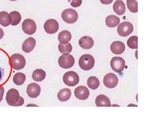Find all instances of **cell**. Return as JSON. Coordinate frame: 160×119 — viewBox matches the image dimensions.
<instances>
[{
  "instance_id": "obj_1",
  "label": "cell",
  "mask_w": 160,
  "mask_h": 119,
  "mask_svg": "<svg viewBox=\"0 0 160 119\" xmlns=\"http://www.w3.org/2000/svg\"><path fill=\"white\" fill-rule=\"evenodd\" d=\"M6 102L10 106H22L24 103V99L20 96L19 91L16 89H10L6 96Z\"/></svg>"
},
{
  "instance_id": "obj_2",
  "label": "cell",
  "mask_w": 160,
  "mask_h": 119,
  "mask_svg": "<svg viewBox=\"0 0 160 119\" xmlns=\"http://www.w3.org/2000/svg\"><path fill=\"white\" fill-rule=\"evenodd\" d=\"M78 64L81 69L88 71L93 68L95 65V59L90 54H83L79 59Z\"/></svg>"
},
{
  "instance_id": "obj_3",
  "label": "cell",
  "mask_w": 160,
  "mask_h": 119,
  "mask_svg": "<svg viewBox=\"0 0 160 119\" xmlns=\"http://www.w3.org/2000/svg\"><path fill=\"white\" fill-rule=\"evenodd\" d=\"M10 63L14 70H19L25 67L26 61L23 55L20 54H14L10 58Z\"/></svg>"
},
{
  "instance_id": "obj_4",
  "label": "cell",
  "mask_w": 160,
  "mask_h": 119,
  "mask_svg": "<svg viewBox=\"0 0 160 119\" xmlns=\"http://www.w3.org/2000/svg\"><path fill=\"white\" fill-rule=\"evenodd\" d=\"M62 19L65 22L68 23H74L78 20V15L75 10L68 8L62 13Z\"/></svg>"
},
{
  "instance_id": "obj_5",
  "label": "cell",
  "mask_w": 160,
  "mask_h": 119,
  "mask_svg": "<svg viewBox=\"0 0 160 119\" xmlns=\"http://www.w3.org/2000/svg\"><path fill=\"white\" fill-rule=\"evenodd\" d=\"M79 76L74 71H69L65 73L63 75V82L68 86L73 87L79 83Z\"/></svg>"
},
{
  "instance_id": "obj_6",
  "label": "cell",
  "mask_w": 160,
  "mask_h": 119,
  "mask_svg": "<svg viewBox=\"0 0 160 119\" xmlns=\"http://www.w3.org/2000/svg\"><path fill=\"white\" fill-rule=\"evenodd\" d=\"M75 59L72 55L69 54H64L58 59V65L60 67L64 69H68L73 67L74 65Z\"/></svg>"
},
{
  "instance_id": "obj_7",
  "label": "cell",
  "mask_w": 160,
  "mask_h": 119,
  "mask_svg": "<svg viewBox=\"0 0 160 119\" xmlns=\"http://www.w3.org/2000/svg\"><path fill=\"white\" fill-rule=\"evenodd\" d=\"M133 26L129 22H122L118 26V34L121 37H127L133 33Z\"/></svg>"
},
{
  "instance_id": "obj_8",
  "label": "cell",
  "mask_w": 160,
  "mask_h": 119,
  "mask_svg": "<svg viewBox=\"0 0 160 119\" xmlns=\"http://www.w3.org/2000/svg\"><path fill=\"white\" fill-rule=\"evenodd\" d=\"M110 65L114 72H121L125 68V61L122 57H115L111 60Z\"/></svg>"
},
{
  "instance_id": "obj_9",
  "label": "cell",
  "mask_w": 160,
  "mask_h": 119,
  "mask_svg": "<svg viewBox=\"0 0 160 119\" xmlns=\"http://www.w3.org/2000/svg\"><path fill=\"white\" fill-rule=\"evenodd\" d=\"M22 30L27 34H33L37 30V25L34 21L30 19H26L22 23Z\"/></svg>"
},
{
  "instance_id": "obj_10",
  "label": "cell",
  "mask_w": 160,
  "mask_h": 119,
  "mask_svg": "<svg viewBox=\"0 0 160 119\" xmlns=\"http://www.w3.org/2000/svg\"><path fill=\"white\" fill-rule=\"evenodd\" d=\"M104 85L107 88H114L118 85V78L113 73H109L105 76L103 79Z\"/></svg>"
},
{
  "instance_id": "obj_11",
  "label": "cell",
  "mask_w": 160,
  "mask_h": 119,
  "mask_svg": "<svg viewBox=\"0 0 160 119\" xmlns=\"http://www.w3.org/2000/svg\"><path fill=\"white\" fill-rule=\"evenodd\" d=\"M59 28L57 20L50 19L47 20L44 23V30L48 34H54L58 31Z\"/></svg>"
},
{
  "instance_id": "obj_12",
  "label": "cell",
  "mask_w": 160,
  "mask_h": 119,
  "mask_svg": "<svg viewBox=\"0 0 160 119\" xmlns=\"http://www.w3.org/2000/svg\"><path fill=\"white\" fill-rule=\"evenodd\" d=\"M74 95L79 100H87L89 96V90L83 85L76 87L74 90Z\"/></svg>"
},
{
  "instance_id": "obj_13",
  "label": "cell",
  "mask_w": 160,
  "mask_h": 119,
  "mask_svg": "<svg viewBox=\"0 0 160 119\" xmlns=\"http://www.w3.org/2000/svg\"><path fill=\"white\" fill-rule=\"evenodd\" d=\"M26 92L30 98H37L41 93V87L37 83H30L27 87Z\"/></svg>"
},
{
  "instance_id": "obj_14",
  "label": "cell",
  "mask_w": 160,
  "mask_h": 119,
  "mask_svg": "<svg viewBox=\"0 0 160 119\" xmlns=\"http://www.w3.org/2000/svg\"><path fill=\"white\" fill-rule=\"evenodd\" d=\"M111 51L115 54H121L125 50V45L123 42L120 41H113L110 46Z\"/></svg>"
},
{
  "instance_id": "obj_15",
  "label": "cell",
  "mask_w": 160,
  "mask_h": 119,
  "mask_svg": "<svg viewBox=\"0 0 160 119\" xmlns=\"http://www.w3.org/2000/svg\"><path fill=\"white\" fill-rule=\"evenodd\" d=\"M78 44L82 48L85 49V50H89V49L92 48L93 46L94 41H93L92 37L89 36H84L80 39Z\"/></svg>"
},
{
  "instance_id": "obj_16",
  "label": "cell",
  "mask_w": 160,
  "mask_h": 119,
  "mask_svg": "<svg viewBox=\"0 0 160 119\" xmlns=\"http://www.w3.org/2000/svg\"><path fill=\"white\" fill-rule=\"evenodd\" d=\"M36 45V40L32 37L28 38V39L23 42L22 45V50L23 52H26V53H29V52H32L34 47Z\"/></svg>"
},
{
  "instance_id": "obj_17",
  "label": "cell",
  "mask_w": 160,
  "mask_h": 119,
  "mask_svg": "<svg viewBox=\"0 0 160 119\" xmlns=\"http://www.w3.org/2000/svg\"><path fill=\"white\" fill-rule=\"evenodd\" d=\"M96 106L97 107H110L111 101L110 99L107 96L100 94L96 97Z\"/></svg>"
},
{
  "instance_id": "obj_18",
  "label": "cell",
  "mask_w": 160,
  "mask_h": 119,
  "mask_svg": "<svg viewBox=\"0 0 160 119\" xmlns=\"http://www.w3.org/2000/svg\"><path fill=\"white\" fill-rule=\"evenodd\" d=\"M114 12L118 15H122L126 11V6L122 0H117L113 6Z\"/></svg>"
},
{
  "instance_id": "obj_19",
  "label": "cell",
  "mask_w": 160,
  "mask_h": 119,
  "mask_svg": "<svg viewBox=\"0 0 160 119\" xmlns=\"http://www.w3.org/2000/svg\"><path fill=\"white\" fill-rule=\"evenodd\" d=\"M71 95V90L68 88H64L58 93V99L61 102H65L70 99Z\"/></svg>"
},
{
  "instance_id": "obj_20",
  "label": "cell",
  "mask_w": 160,
  "mask_h": 119,
  "mask_svg": "<svg viewBox=\"0 0 160 119\" xmlns=\"http://www.w3.org/2000/svg\"><path fill=\"white\" fill-rule=\"evenodd\" d=\"M46 76V72L42 69H37L36 70H34L32 73V77L34 80H35L37 82L42 81Z\"/></svg>"
},
{
  "instance_id": "obj_21",
  "label": "cell",
  "mask_w": 160,
  "mask_h": 119,
  "mask_svg": "<svg viewBox=\"0 0 160 119\" xmlns=\"http://www.w3.org/2000/svg\"><path fill=\"white\" fill-rule=\"evenodd\" d=\"M10 23H11V18L9 14L5 11L0 12V24L6 27L10 25Z\"/></svg>"
},
{
  "instance_id": "obj_22",
  "label": "cell",
  "mask_w": 160,
  "mask_h": 119,
  "mask_svg": "<svg viewBox=\"0 0 160 119\" xmlns=\"http://www.w3.org/2000/svg\"><path fill=\"white\" fill-rule=\"evenodd\" d=\"M58 39L61 44H67L72 39V34L68 30H62L58 34Z\"/></svg>"
},
{
  "instance_id": "obj_23",
  "label": "cell",
  "mask_w": 160,
  "mask_h": 119,
  "mask_svg": "<svg viewBox=\"0 0 160 119\" xmlns=\"http://www.w3.org/2000/svg\"><path fill=\"white\" fill-rule=\"evenodd\" d=\"M106 25L109 28L116 27L120 23V18L116 15H109L106 18Z\"/></svg>"
},
{
  "instance_id": "obj_24",
  "label": "cell",
  "mask_w": 160,
  "mask_h": 119,
  "mask_svg": "<svg viewBox=\"0 0 160 119\" xmlns=\"http://www.w3.org/2000/svg\"><path fill=\"white\" fill-rule=\"evenodd\" d=\"M26 76L22 72H18L13 76V82L17 85H22L26 81Z\"/></svg>"
},
{
  "instance_id": "obj_25",
  "label": "cell",
  "mask_w": 160,
  "mask_h": 119,
  "mask_svg": "<svg viewBox=\"0 0 160 119\" xmlns=\"http://www.w3.org/2000/svg\"><path fill=\"white\" fill-rule=\"evenodd\" d=\"M10 18H11V25L12 26H17L20 23L22 20V15L21 14L17 11H12L10 14Z\"/></svg>"
},
{
  "instance_id": "obj_26",
  "label": "cell",
  "mask_w": 160,
  "mask_h": 119,
  "mask_svg": "<svg viewBox=\"0 0 160 119\" xmlns=\"http://www.w3.org/2000/svg\"><path fill=\"white\" fill-rule=\"evenodd\" d=\"M88 85L90 89L96 90L100 86V81L96 76H90L88 79Z\"/></svg>"
},
{
  "instance_id": "obj_27",
  "label": "cell",
  "mask_w": 160,
  "mask_h": 119,
  "mask_svg": "<svg viewBox=\"0 0 160 119\" xmlns=\"http://www.w3.org/2000/svg\"><path fill=\"white\" fill-rule=\"evenodd\" d=\"M58 50L62 54H69L72 50V46L69 43L67 44H58Z\"/></svg>"
},
{
  "instance_id": "obj_28",
  "label": "cell",
  "mask_w": 160,
  "mask_h": 119,
  "mask_svg": "<svg viewBox=\"0 0 160 119\" xmlns=\"http://www.w3.org/2000/svg\"><path fill=\"white\" fill-rule=\"evenodd\" d=\"M127 5L131 13H136L138 10V3L136 0H127Z\"/></svg>"
},
{
  "instance_id": "obj_29",
  "label": "cell",
  "mask_w": 160,
  "mask_h": 119,
  "mask_svg": "<svg viewBox=\"0 0 160 119\" xmlns=\"http://www.w3.org/2000/svg\"><path fill=\"white\" fill-rule=\"evenodd\" d=\"M128 48L131 49H137L138 48V37L137 36H132L127 41Z\"/></svg>"
},
{
  "instance_id": "obj_30",
  "label": "cell",
  "mask_w": 160,
  "mask_h": 119,
  "mask_svg": "<svg viewBox=\"0 0 160 119\" xmlns=\"http://www.w3.org/2000/svg\"><path fill=\"white\" fill-rule=\"evenodd\" d=\"M68 2L70 3V5L74 8L81 6L82 4V0H68Z\"/></svg>"
},
{
  "instance_id": "obj_31",
  "label": "cell",
  "mask_w": 160,
  "mask_h": 119,
  "mask_svg": "<svg viewBox=\"0 0 160 119\" xmlns=\"http://www.w3.org/2000/svg\"><path fill=\"white\" fill-rule=\"evenodd\" d=\"M3 94H4V88H3L2 85H0V102H1L3 99Z\"/></svg>"
},
{
  "instance_id": "obj_32",
  "label": "cell",
  "mask_w": 160,
  "mask_h": 119,
  "mask_svg": "<svg viewBox=\"0 0 160 119\" xmlns=\"http://www.w3.org/2000/svg\"><path fill=\"white\" fill-rule=\"evenodd\" d=\"M100 2H101L102 3H103V4H110V3H112L113 0H100Z\"/></svg>"
},
{
  "instance_id": "obj_33",
  "label": "cell",
  "mask_w": 160,
  "mask_h": 119,
  "mask_svg": "<svg viewBox=\"0 0 160 119\" xmlns=\"http://www.w3.org/2000/svg\"><path fill=\"white\" fill-rule=\"evenodd\" d=\"M3 35H4V33H3V30L1 28H0V39H2Z\"/></svg>"
},
{
  "instance_id": "obj_34",
  "label": "cell",
  "mask_w": 160,
  "mask_h": 119,
  "mask_svg": "<svg viewBox=\"0 0 160 119\" xmlns=\"http://www.w3.org/2000/svg\"><path fill=\"white\" fill-rule=\"evenodd\" d=\"M3 70L2 68H0V81H1V80L3 77Z\"/></svg>"
},
{
  "instance_id": "obj_35",
  "label": "cell",
  "mask_w": 160,
  "mask_h": 119,
  "mask_svg": "<svg viewBox=\"0 0 160 119\" xmlns=\"http://www.w3.org/2000/svg\"><path fill=\"white\" fill-rule=\"evenodd\" d=\"M10 1H17V0H10Z\"/></svg>"
}]
</instances>
